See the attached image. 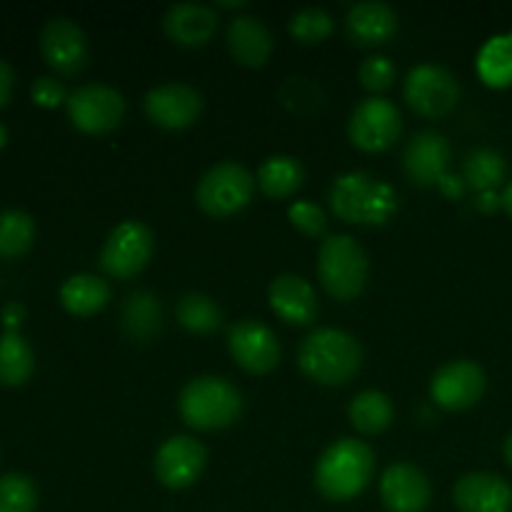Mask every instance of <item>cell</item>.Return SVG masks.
Here are the masks:
<instances>
[{
	"mask_svg": "<svg viewBox=\"0 0 512 512\" xmlns=\"http://www.w3.org/2000/svg\"><path fill=\"white\" fill-rule=\"evenodd\" d=\"M180 418L195 430H220L238 420L243 398L238 388L225 378L203 375L190 380L178 400Z\"/></svg>",
	"mask_w": 512,
	"mask_h": 512,
	"instance_id": "obj_4",
	"label": "cell"
},
{
	"mask_svg": "<svg viewBox=\"0 0 512 512\" xmlns=\"http://www.w3.org/2000/svg\"><path fill=\"white\" fill-rule=\"evenodd\" d=\"M43 58L55 73L75 75L88 63V40L85 33L70 18H53L40 33Z\"/></svg>",
	"mask_w": 512,
	"mask_h": 512,
	"instance_id": "obj_15",
	"label": "cell"
},
{
	"mask_svg": "<svg viewBox=\"0 0 512 512\" xmlns=\"http://www.w3.org/2000/svg\"><path fill=\"white\" fill-rule=\"evenodd\" d=\"M328 200L340 220L358 225H383L398 210L393 185L363 170L335 178Z\"/></svg>",
	"mask_w": 512,
	"mask_h": 512,
	"instance_id": "obj_2",
	"label": "cell"
},
{
	"mask_svg": "<svg viewBox=\"0 0 512 512\" xmlns=\"http://www.w3.org/2000/svg\"><path fill=\"white\" fill-rule=\"evenodd\" d=\"M345 30L348 38L360 48H375L383 45L398 33V13L388 3L380 0H365V3L353 5L345 18Z\"/></svg>",
	"mask_w": 512,
	"mask_h": 512,
	"instance_id": "obj_20",
	"label": "cell"
},
{
	"mask_svg": "<svg viewBox=\"0 0 512 512\" xmlns=\"http://www.w3.org/2000/svg\"><path fill=\"white\" fill-rule=\"evenodd\" d=\"M450 158H453V153H450L448 138L435 133V130H423V133L413 135V140L405 148V175L420 188L438 185L448 175Z\"/></svg>",
	"mask_w": 512,
	"mask_h": 512,
	"instance_id": "obj_16",
	"label": "cell"
},
{
	"mask_svg": "<svg viewBox=\"0 0 512 512\" xmlns=\"http://www.w3.org/2000/svg\"><path fill=\"white\" fill-rule=\"evenodd\" d=\"M503 205V195H498L495 190H488V193H478V200H475V208L483 210V213H493Z\"/></svg>",
	"mask_w": 512,
	"mask_h": 512,
	"instance_id": "obj_40",
	"label": "cell"
},
{
	"mask_svg": "<svg viewBox=\"0 0 512 512\" xmlns=\"http://www.w3.org/2000/svg\"><path fill=\"white\" fill-rule=\"evenodd\" d=\"M375 470V455L363 440L343 438L330 445L315 465V488L333 503L355 498L368 488Z\"/></svg>",
	"mask_w": 512,
	"mask_h": 512,
	"instance_id": "obj_1",
	"label": "cell"
},
{
	"mask_svg": "<svg viewBox=\"0 0 512 512\" xmlns=\"http://www.w3.org/2000/svg\"><path fill=\"white\" fill-rule=\"evenodd\" d=\"M110 300V285L103 278L90 273L73 275L60 288V303L70 315L90 318L98 310H103Z\"/></svg>",
	"mask_w": 512,
	"mask_h": 512,
	"instance_id": "obj_23",
	"label": "cell"
},
{
	"mask_svg": "<svg viewBox=\"0 0 512 512\" xmlns=\"http://www.w3.org/2000/svg\"><path fill=\"white\" fill-rule=\"evenodd\" d=\"M358 75L363 88L373 90V93H383V90H388L395 83L398 70H395L393 60L385 58V55H370V58L363 60Z\"/></svg>",
	"mask_w": 512,
	"mask_h": 512,
	"instance_id": "obj_34",
	"label": "cell"
},
{
	"mask_svg": "<svg viewBox=\"0 0 512 512\" xmlns=\"http://www.w3.org/2000/svg\"><path fill=\"white\" fill-rule=\"evenodd\" d=\"M218 8H228V10H233V8H245V0H238V3H218Z\"/></svg>",
	"mask_w": 512,
	"mask_h": 512,
	"instance_id": "obj_43",
	"label": "cell"
},
{
	"mask_svg": "<svg viewBox=\"0 0 512 512\" xmlns=\"http://www.w3.org/2000/svg\"><path fill=\"white\" fill-rule=\"evenodd\" d=\"M350 423L363 435H378L390 428L395 418L393 400L380 390H363L353 398L348 408Z\"/></svg>",
	"mask_w": 512,
	"mask_h": 512,
	"instance_id": "obj_25",
	"label": "cell"
},
{
	"mask_svg": "<svg viewBox=\"0 0 512 512\" xmlns=\"http://www.w3.org/2000/svg\"><path fill=\"white\" fill-rule=\"evenodd\" d=\"M163 325V308H160L158 298L148 290H138V293L128 295L123 305V330L138 343L153 338Z\"/></svg>",
	"mask_w": 512,
	"mask_h": 512,
	"instance_id": "obj_26",
	"label": "cell"
},
{
	"mask_svg": "<svg viewBox=\"0 0 512 512\" xmlns=\"http://www.w3.org/2000/svg\"><path fill=\"white\" fill-rule=\"evenodd\" d=\"M13 83H15V73L5 60H0V108H5L13 95Z\"/></svg>",
	"mask_w": 512,
	"mask_h": 512,
	"instance_id": "obj_38",
	"label": "cell"
},
{
	"mask_svg": "<svg viewBox=\"0 0 512 512\" xmlns=\"http://www.w3.org/2000/svg\"><path fill=\"white\" fill-rule=\"evenodd\" d=\"M228 48L238 63L260 68L273 53V35L255 15H238L228 25Z\"/></svg>",
	"mask_w": 512,
	"mask_h": 512,
	"instance_id": "obj_22",
	"label": "cell"
},
{
	"mask_svg": "<svg viewBox=\"0 0 512 512\" xmlns=\"http://www.w3.org/2000/svg\"><path fill=\"white\" fill-rule=\"evenodd\" d=\"M270 308L290 325H310L320 310L313 285L293 273L278 275L270 283Z\"/></svg>",
	"mask_w": 512,
	"mask_h": 512,
	"instance_id": "obj_19",
	"label": "cell"
},
{
	"mask_svg": "<svg viewBox=\"0 0 512 512\" xmlns=\"http://www.w3.org/2000/svg\"><path fill=\"white\" fill-rule=\"evenodd\" d=\"M208 450L190 435H173L155 453V478L170 490L190 488L200 478Z\"/></svg>",
	"mask_w": 512,
	"mask_h": 512,
	"instance_id": "obj_13",
	"label": "cell"
},
{
	"mask_svg": "<svg viewBox=\"0 0 512 512\" xmlns=\"http://www.w3.org/2000/svg\"><path fill=\"white\" fill-rule=\"evenodd\" d=\"M35 238V223L23 210L0 213V258H18L28 253Z\"/></svg>",
	"mask_w": 512,
	"mask_h": 512,
	"instance_id": "obj_31",
	"label": "cell"
},
{
	"mask_svg": "<svg viewBox=\"0 0 512 512\" xmlns=\"http://www.w3.org/2000/svg\"><path fill=\"white\" fill-rule=\"evenodd\" d=\"M38 488L23 473H8L0 478V512H35Z\"/></svg>",
	"mask_w": 512,
	"mask_h": 512,
	"instance_id": "obj_32",
	"label": "cell"
},
{
	"mask_svg": "<svg viewBox=\"0 0 512 512\" xmlns=\"http://www.w3.org/2000/svg\"><path fill=\"white\" fill-rule=\"evenodd\" d=\"M178 323L195 335H210L223 325V310L210 295L188 293L178 300Z\"/></svg>",
	"mask_w": 512,
	"mask_h": 512,
	"instance_id": "obj_29",
	"label": "cell"
},
{
	"mask_svg": "<svg viewBox=\"0 0 512 512\" xmlns=\"http://www.w3.org/2000/svg\"><path fill=\"white\" fill-rule=\"evenodd\" d=\"M305 170L300 160L290 155H273L265 160L258 170V185L268 198L283 200L298 193L303 188Z\"/></svg>",
	"mask_w": 512,
	"mask_h": 512,
	"instance_id": "obj_24",
	"label": "cell"
},
{
	"mask_svg": "<svg viewBox=\"0 0 512 512\" xmlns=\"http://www.w3.org/2000/svg\"><path fill=\"white\" fill-rule=\"evenodd\" d=\"M153 245L155 240L148 225L140 220H125L105 240L103 253H100V268L110 278H133L148 265Z\"/></svg>",
	"mask_w": 512,
	"mask_h": 512,
	"instance_id": "obj_8",
	"label": "cell"
},
{
	"mask_svg": "<svg viewBox=\"0 0 512 512\" xmlns=\"http://www.w3.org/2000/svg\"><path fill=\"white\" fill-rule=\"evenodd\" d=\"M25 318V308L20 303H8L3 308V328L5 333H18L20 323Z\"/></svg>",
	"mask_w": 512,
	"mask_h": 512,
	"instance_id": "obj_37",
	"label": "cell"
},
{
	"mask_svg": "<svg viewBox=\"0 0 512 512\" xmlns=\"http://www.w3.org/2000/svg\"><path fill=\"white\" fill-rule=\"evenodd\" d=\"M298 365L315 383L343 385L363 365V348L345 330L320 328L300 345Z\"/></svg>",
	"mask_w": 512,
	"mask_h": 512,
	"instance_id": "obj_3",
	"label": "cell"
},
{
	"mask_svg": "<svg viewBox=\"0 0 512 512\" xmlns=\"http://www.w3.org/2000/svg\"><path fill=\"white\" fill-rule=\"evenodd\" d=\"M508 175V163L503 155L493 148H478L465 158L463 180L475 193H488L495 190Z\"/></svg>",
	"mask_w": 512,
	"mask_h": 512,
	"instance_id": "obj_28",
	"label": "cell"
},
{
	"mask_svg": "<svg viewBox=\"0 0 512 512\" xmlns=\"http://www.w3.org/2000/svg\"><path fill=\"white\" fill-rule=\"evenodd\" d=\"M333 15L323 8H303L290 18V35L305 45L323 43L333 35Z\"/></svg>",
	"mask_w": 512,
	"mask_h": 512,
	"instance_id": "obj_33",
	"label": "cell"
},
{
	"mask_svg": "<svg viewBox=\"0 0 512 512\" xmlns=\"http://www.w3.org/2000/svg\"><path fill=\"white\" fill-rule=\"evenodd\" d=\"M228 348L235 363L253 375H265L280 363V343L268 325L253 318L238 320L228 330Z\"/></svg>",
	"mask_w": 512,
	"mask_h": 512,
	"instance_id": "obj_12",
	"label": "cell"
},
{
	"mask_svg": "<svg viewBox=\"0 0 512 512\" xmlns=\"http://www.w3.org/2000/svg\"><path fill=\"white\" fill-rule=\"evenodd\" d=\"M125 115L123 95L108 85H83L68 95V118L88 135L110 133Z\"/></svg>",
	"mask_w": 512,
	"mask_h": 512,
	"instance_id": "obj_10",
	"label": "cell"
},
{
	"mask_svg": "<svg viewBox=\"0 0 512 512\" xmlns=\"http://www.w3.org/2000/svg\"><path fill=\"white\" fill-rule=\"evenodd\" d=\"M5 143H8V130H5L3 125H0V148H3Z\"/></svg>",
	"mask_w": 512,
	"mask_h": 512,
	"instance_id": "obj_44",
	"label": "cell"
},
{
	"mask_svg": "<svg viewBox=\"0 0 512 512\" xmlns=\"http://www.w3.org/2000/svg\"><path fill=\"white\" fill-rule=\"evenodd\" d=\"M380 500L388 512H423L430 503V480L410 463H395L380 478Z\"/></svg>",
	"mask_w": 512,
	"mask_h": 512,
	"instance_id": "obj_17",
	"label": "cell"
},
{
	"mask_svg": "<svg viewBox=\"0 0 512 512\" xmlns=\"http://www.w3.org/2000/svg\"><path fill=\"white\" fill-rule=\"evenodd\" d=\"M35 358L28 340L20 333L0 335V385L18 388L33 375Z\"/></svg>",
	"mask_w": 512,
	"mask_h": 512,
	"instance_id": "obj_27",
	"label": "cell"
},
{
	"mask_svg": "<svg viewBox=\"0 0 512 512\" xmlns=\"http://www.w3.org/2000/svg\"><path fill=\"white\" fill-rule=\"evenodd\" d=\"M145 115L150 123L165 130H183L198 120L203 110V98L195 88L185 83H168L153 88L143 100Z\"/></svg>",
	"mask_w": 512,
	"mask_h": 512,
	"instance_id": "obj_14",
	"label": "cell"
},
{
	"mask_svg": "<svg viewBox=\"0 0 512 512\" xmlns=\"http://www.w3.org/2000/svg\"><path fill=\"white\" fill-rule=\"evenodd\" d=\"M453 503L460 512H510L512 488L495 473H468L455 485Z\"/></svg>",
	"mask_w": 512,
	"mask_h": 512,
	"instance_id": "obj_18",
	"label": "cell"
},
{
	"mask_svg": "<svg viewBox=\"0 0 512 512\" xmlns=\"http://www.w3.org/2000/svg\"><path fill=\"white\" fill-rule=\"evenodd\" d=\"M438 188L443 190V195H448V198H460L465 190V180L458 178V175H445L443 180L438 183Z\"/></svg>",
	"mask_w": 512,
	"mask_h": 512,
	"instance_id": "obj_39",
	"label": "cell"
},
{
	"mask_svg": "<svg viewBox=\"0 0 512 512\" xmlns=\"http://www.w3.org/2000/svg\"><path fill=\"white\" fill-rule=\"evenodd\" d=\"M483 368L473 360H453V363L443 365L438 373L430 380V398L440 405L443 410L458 413V410H468L483 398L485 393Z\"/></svg>",
	"mask_w": 512,
	"mask_h": 512,
	"instance_id": "obj_11",
	"label": "cell"
},
{
	"mask_svg": "<svg viewBox=\"0 0 512 512\" xmlns=\"http://www.w3.org/2000/svg\"><path fill=\"white\" fill-rule=\"evenodd\" d=\"M478 73L493 88L512 83V35H498L483 45L478 55Z\"/></svg>",
	"mask_w": 512,
	"mask_h": 512,
	"instance_id": "obj_30",
	"label": "cell"
},
{
	"mask_svg": "<svg viewBox=\"0 0 512 512\" xmlns=\"http://www.w3.org/2000/svg\"><path fill=\"white\" fill-rule=\"evenodd\" d=\"M218 28V15L203 3H175L163 15V30L173 43L185 48H198L213 38Z\"/></svg>",
	"mask_w": 512,
	"mask_h": 512,
	"instance_id": "obj_21",
	"label": "cell"
},
{
	"mask_svg": "<svg viewBox=\"0 0 512 512\" xmlns=\"http://www.w3.org/2000/svg\"><path fill=\"white\" fill-rule=\"evenodd\" d=\"M503 208L508 210V215L512 218V180H510L508 188H505V193H503Z\"/></svg>",
	"mask_w": 512,
	"mask_h": 512,
	"instance_id": "obj_41",
	"label": "cell"
},
{
	"mask_svg": "<svg viewBox=\"0 0 512 512\" xmlns=\"http://www.w3.org/2000/svg\"><path fill=\"white\" fill-rule=\"evenodd\" d=\"M405 100L423 118H443L458 105L460 83L443 65H418L405 78Z\"/></svg>",
	"mask_w": 512,
	"mask_h": 512,
	"instance_id": "obj_7",
	"label": "cell"
},
{
	"mask_svg": "<svg viewBox=\"0 0 512 512\" xmlns=\"http://www.w3.org/2000/svg\"><path fill=\"white\" fill-rule=\"evenodd\" d=\"M318 275L330 298L353 300L368 283V255L350 235H330L320 245Z\"/></svg>",
	"mask_w": 512,
	"mask_h": 512,
	"instance_id": "obj_5",
	"label": "cell"
},
{
	"mask_svg": "<svg viewBox=\"0 0 512 512\" xmlns=\"http://www.w3.org/2000/svg\"><path fill=\"white\" fill-rule=\"evenodd\" d=\"M30 95H33L35 103L43 105V108H58L60 103H68L63 83L55 78H48V75H40V78L35 80L33 88H30Z\"/></svg>",
	"mask_w": 512,
	"mask_h": 512,
	"instance_id": "obj_36",
	"label": "cell"
},
{
	"mask_svg": "<svg viewBox=\"0 0 512 512\" xmlns=\"http://www.w3.org/2000/svg\"><path fill=\"white\" fill-rule=\"evenodd\" d=\"M403 133V115L398 105L385 98H368L353 110L348 123V135L355 148L365 153H380L395 145Z\"/></svg>",
	"mask_w": 512,
	"mask_h": 512,
	"instance_id": "obj_9",
	"label": "cell"
},
{
	"mask_svg": "<svg viewBox=\"0 0 512 512\" xmlns=\"http://www.w3.org/2000/svg\"><path fill=\"white\" fill-rule=\"evenodd\" d=\"M288 215L290 223H293L303 235H310V238H318V235H323L325 228H328V218H325L323 208L310 203V200H298V203L290 205Z\"/></svg>",
	"mask_w": 512,
	"mask_h": 512,
	"instance_id": "obj_35",
	"label": "cell"
},
{
	"mask_svg": "<svg viewBox=\"0 0 512 512\" xmlns=\"http://www.w3.org/2000/svg\"><path fill=\"white\" fill-rule=\"evenodd\" d=\"M503 453H505V460H508V465L512 468V433L505 438V445H503Z\"/></svg>",
	"mask_w": 512,
	"mask_h": 512,
	"instance_id": "obj_42",
	"label": "cell"
},
{
	"mask_svg": "<svg viewBox=\"0 0 512 512\" xmlns=\"http://www.w3.org/2000/svg\"><path fill=\"white\" fill-rule=\"evenodd\" d=\"M255 178L240 163H218L200 178L195 200L213 218H230L253 200Z\"/></svg>",
	"mask_w": 512,
	"mask_h": 512,
	"instance_id": "obj_6",
	"label": "cell"
}]
</instances>
